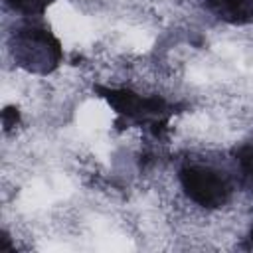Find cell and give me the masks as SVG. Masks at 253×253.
<instances>
[{"label":"cell","mask_w":253,"mask_h":253,"mask_svg":"<svg viewBox=\"0 0 253 253\" xmlns=\"http://www.w3.org/2000/svg\"><path fill=\"white\" fill-rule=\"evenodd\" d=\"M14 10H20L24 14H40L47 4L49 0H6Z\"/></svg>","instance_id":"3957f363"},{"label":"cell","mask_w":253,"mask_h":253,"mask_svg":"<svg viewBox=\"0 0 253 253\" xmlns=\"http://www.w3.org/2000/svg\"><path fill=\"white\" fill-rule=\"evenodd\" d=\"M180 182L190 200L204 208L223 206L231 192L225 176L210 166H186L180 172Z\"/></svg>","instance_id":"6da1fadb"},{"label":"cell","mask_w":253,"mask_h":253,"mask_svg":"<svg viewBox=\"0 0 253 253\" xmlns=\"http://www.w3.org/2000/svg\"><path fill=\"white\" fill-rule=\"evenodd\" d=\"M237 158H239V164L243 166V170L253 176V142L251 144H245L243 148H239Z\"/></svg>","instance_id":"277c9868"},{"label":"cell","mask_w":253,"mask_h":253,"mask_svg":"<svg viewBox=\"0 0 253 253\" xmlns=\"http://www.w3.org/2000/svg\"><path fill=\"white\" fill-rule=\"evenodd\" d=\"M251 239H253V229H251Z\"/></svg>","instance_id":"5b68a950"},{"label":"cell","mask_w":253,"mask_h":253,"mask_svg":"<svg viewBox=\"0 0 253 253\" xmlns=\"http://www.w3.org/2000/svg\"><path fill=\"white\" fill-rule=\"evenodd\" d=\"M103 93L119 113L128 117H150V115H160L164 111V101L156 97L142 99L140 95L126 89H105Z\"/></svg>","instance_id":"7a4b0ae2"}]
</instances>
